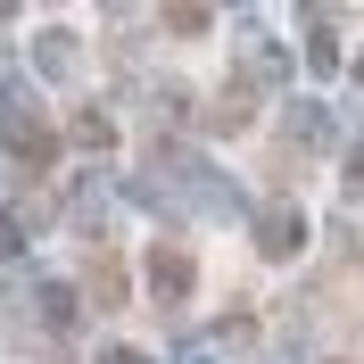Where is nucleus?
<instances>
[{"label":"nucleus","mask_w":364,"mask_h":364,"mask_svg":"<svg viewBox=\"0 0 364 364\" xmlns=\"http://www.w3.org/2000/svg\"><path fill=\"white\" fill-rule=\"evenodd\" d=\"M91 306H124V265H116L108 249L91 257Z\"/></svg>","instance_id":"423d86ee"},{"label":"nucleus","mask_w":364,"mask_h":364,"mask_svg":"<svg viewBox=\"0 0 364 364\" xmlns=\"http://www.w3.org/2000/svg\"><path fill=\"white\" fill-rule=\"evenodd\" d=\"M249 116H257V91L249 83H224L215 108H207V133H249Z\"/></svg>","instance_id":"20e7f679"},{"label":"nucleus","mask_w":364,"mask_h":364,"mask_svg":"<svg viewBox=\"0 0 364 364\" xmlns=\"http://www.w3.org/2000/svg\"><path fill=\"white\" fill-rule=\"evenodd\" d=\"M348 191H364V141L348 149Z\"/></svg>","instance_id":"f8f14e48"},{"label":"nucleus","mask_w":364,"mask_h":364,"mask_svg":"<svg viewBox=\"0 0 364 364\" xmlns=\"http://www.w3.org/2000/svg\"><path fill=\"white\" fill-rule=\"evenodd\" d=\"M257 249H265V257H298V249H306V215H298L290 199L265 207V215H257Z\"/></svg>","instance_id":"7ed1b4c3"},{"label":"nucleus","mask_w":364,"mask_h":364,"mask_svg":"<svg viewBox=\"0 0 364 364\" xmlns=\"http://www.w3.org/2000/svg\"><path fill=\"white\" fill-rule=\"evenodd\" d=\"M356 83H364V58H356Z\"/></svg>","instance_id":"4468645a"},{"label":"nucleus","mask_w":364,"mask_h":364,"mask_svg":"<svg viewBox=\"0 0 364 364\" xmlns=\"http://www.w3.org/2000/svg\"><path fill=\"white\" fill-rule=\"evenodd\" d=\"M75 141H83V149H116V124L100 108H83V116H75Z\"/></svg>","instance_id":"6e6552de"},{"label":"nucleus","mask_w":364,"mask_h":364,"mask_svg":"<svg viewBox=\"0 0 364 364\" xmlns=\"http://www.w3.org/2000/svg\"><path fill=\"white\" fill-rule=\"evenodd\" d=\"M166 33H207V9L199 0H174V9H166Z\"/></svg>","instance_id":"9d476101"},{"label":"nucleus","mask_w":364,"mask_h":364,"mask_svg":"<svg viewBox=\"0 0 364 364\" xmlns=\"http://www.w3.org/2000/svg\"><path fill=\"white\" fill-rule=\"evenodd\" d=\"M306 67L315 75L340 67V42H331V17H323V9H306Z\"/></svg>","instance_id":"39448f33"},{"label":"nucleus","mask_w":364,"mask_h":364,"mask_svg":"<svg viewBox=\"0 0 364 364\" xmlns=\"http://www.w3.org/2000/svg\"><path fill=\"white\" fill-rule=\"evenodd\" d=\"M191 282H199V265H191V249H174V240H158V249H149V290H158L166 306H182V298H191Z\"/></svg>","instance_id":"f03ea898"},{"label":"nucleus","mask_w":364,"mask_h":364,"mask_svg":"<svg viewBox=\"0 0 364 364\" xmlns=\"http://www.w3.org/2000/svg\"><path fill=\"white\" fill-rule=\"evenodd\" d=\"M75 315H83V306H75L67 282H42V323H50V331H75Z\"/></svg>","instance_id":"0eeeda50"},{"label":"nucleus","mask_w":364,"mask_h":364,"mask_svg":"<svg viewBox=\"0 0 364 364\" xmlns=\"http://www.w3.org/2000/svg\"><path fill=\"white\" fill-rule=\"evenodd\" d=\"M25 249V215H17V207H0V257H17Z\"/></svg>","instance_id":"9b49d317"},{"label":"nucleus","mask_w":364,"mask_h":364,"mask_svg":"<svg viewBox=\"0 0 364 364\" xmlns=\"http://www.w3.org/2000/svg\"><path fill=\"white\" fill-rule=\"evenodd\" d=\"M100 364H149V356H141V348H108Z\"/></svg>","instance_id":"ddd939ff"},{"label":"nucleus","mask_w":364,"mask_h":364,"mask_svg":"<svg viewBox=\"0 0 364 364\" xmlns=\"http://www.w3.org/2000/svg\"><path fill=\"white\" fill-rule=\"evenodd\" d=\"M9 158H17L25 174H42V166L58 158V133H50L33 108H9Z\"/></svg>","instance_id":"f257e3e1"},{"label":"nucleus","mask_w":364,"mask_h":364,"mask_svg":"<svg viewBox=\"0 0 364 364\" xmlns=\"http://www.w3.org/2000/svg\"><path fill=\"white\" fill-rule=\"evenodd\" d=\"M75 67V33H42V75H67Z\"/></svg>","instance_id":"1a4fd4ad"}]
</instances>
